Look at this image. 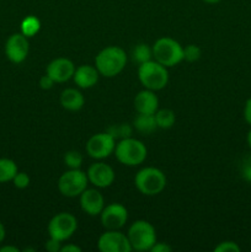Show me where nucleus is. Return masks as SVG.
Segmentation results:
<instances>
[{
	"label": "nucleus",
	"mask_w": 251,
	"mask_h": 252,
	"mask_svg": "<svg viewBox=\"0 0 251 252\" xmlns=\"http://www.w3.org/2000/svg\"><path fill=\"white\" fill-rule=\"evenodd\" d=\"M127 64V56L121 47L110 46L98 52L95 58V66L100 75L113 78L122 73Z\"/></svg>",
	"instance_id": "1"
},
{
	"label": "nucleus",
	"mask_w": 251,
	"mask_h": 252,
	"mask_svg": "<svg viewBox=\"0 0 251 252\" xmlns=\"http://www.w3.org/2000/svg\"><path fill=\"white\" fill-rule=\"evenodd\" d=\"M115 155L118 161L126 166H138L145 161L148 150L144 143L128 137L116 144Z\"/></svg>",
	"instance_id": "2"
},
{
	"label": "nucleus",
	"mask_w": 251,
	"mask_h": 252,
	"mask_svg": "<svg viewBox=\"0 0 251 252\" xmlns=\"http://www.w3.org/2000/svg\"><path fill=\"white\" fill-rule=\"evenodd\" d=\"M138 79L148 90H162L169 83V71L166 66L157 61H149L139 64Z\"/></svg>",
	"instance_id": "3"
},
{
	"label": "nucleus",
	"mask_w": 251,
	"mask_h": 252,
	"mask_svg": "<svg viewBox=\"0 0 251 252\" xmlns=\"http://www.w3.org/2000/svg\"><path fill=\"white\" fill-rule=\"evenodd\" d=\"M134 185L144 196H157L166 186V176L157 167H144L135 174Z\"/></svg>",
	"instance_id": "4"
},
{
	"label": "nucleus",
	"mask_w": 251,
	"mask_h": 252,
	"mask_svg": "<svg viewBox=\"0 0 251 252\" xmlns=\"http://www.w3.org/2000/svg\"><path fill=\"white\" fill-rule=\"evenodd\" d=\"M153 57L166 68L177 65L184 61V47L170 37H161L153 46Z\"/></svg>",
	"instance_id": "5"
},
{
	"label": "nucleus",
	"mask_w": 251,
	"mask_h": 252,
	"mask_svg": "<svg viewBox=\"0 0 251 252\" xmlns=\"http://www.w3.org/2000/svg\"><path fill=\"white\" fill-rule=\"evenodd\" d=\"M127 238L133 250L150 251L157 243V231L149 221L137 220L128 229Z\"/></svg>",
	"instance_id": "6"
},
{
	"label": "nucleus",
	"mask_w": 251,
	"mask_h": 252,
	"mask_svg": "<svg viewBox=\"0 0 251 252\" xmlns=\"http://www.w3.org/2000/svg\"><path fill=\"white\" fill-rule=\"evenodd\" d=\"M88 175L80 169H69L58 180V189L64 197H78L88 189Z\"/></svg>",
	"instance_id": "7"
},
{
	"label": "nucleus",
	"mask_w": 251,
	"mask_h": 252,
	"mask_svg": "<svg viewBox=\"0 0 251 252\" xmlns=\"http://www.w3.org/2000/svg\"><path fill=\"white\" fill-rule=\"evenodd\" d=\"M48 234L51 238L59 241L69 240L78 229V219L75 216L66 212H62L54 216L48 223Z\"/></svg>",
	"instance_id": "8"
},
{
	"label": "nucleus",
	"mask_w": 251,
	"mask_h": 252,
	"mask_svg": "<svg viewBox=\"0 0 251 252\" xmlns=\"http://www.w3.org/2000/svg\"><path fill=\"white\" fill-rule=\"evenodd\" d=\"M116 139L110 133H97L86 143V153L96 160H102L115 153Z\"/></svg>",
	"instance_id": "9"
},
{
	"label": "nucleus",
	"mask_w": 251,
	"mask_h": 252,
	"mask_svg": "<svg viewBox=\"0 0 251 252\" xmlns=\"http://www.w3.org/2000/svg\"><path fill=\"white\" fill-rule=\"evenodd\" d=\"M101 223L107 230H118L123 228L128 220V211L123 204L111 203L105 206L100 214Z\"/></svg>",
	"instance_id": "10"
},
{
	"label": "nucleus",
	"mask_w": 251,
	"mask_h": 252,
	"mask_svg": "<svg viewBox=\"0 0 251 252\" xmlns=\"http://www.w3.org/2000/svg\"><path fill=\"white\" fill-rule=\"evenodd\" d=\"M97 248L101 252H130L133 250L127 235L118 230H107L98 238Z\"/></svg>",
	"instance_id": "11"
},
{
	"label": "nucleus",
	"mask_w": 251,
	"mask_h": 252,
	"mask_svg": "<svg viewBox=\"0 0 251 252\" xmlns=\"http://www.w3.org/2000/svg\"><path fill=\"white\" fill-rule=\"evenodd\" d=\"M30 52L29 39L22 33H14L7 38L5 43V54L7 59L14 64L25 62Z\"/></svg>",
	"instance_id": "12"
},
{
	"label": "nucleus",
	"mask_w": 251,
	"mask_h": 252,
	"mask_svg": "<svg viewBox=\"0 0 251 252\" xmlns=\"http://www.w3.org/2000/svg\"><path fill=\"white\" fill-rule=\"evenodd\" d=\"M88 180L90 184L97 189H106L110 187L113 184L116 179L115 171L110 165L105 164V162H95L91 165L88 169Z\"/></svg>",
	"instance_id": "13"
},
{
	"label": "nucleus",
	"mask_w": 251,
	"mask_h": 252,
	"mask_svg": "<svg viewBox=\"0 0 251 252\" xmlns=\"http://www.w3.org/2000/svg\"><path fill=\"white\" fill-rule=\"evenodd\" d=\"M75 65L68 58H57L47 65L46 74H48L56 83H65L73 78Z\"/></svg>",
	"instance_id": "14"
},
{
	"label": "nucleus",
	"mask_w": 251,
	"mask_h": 252,
	"mask_svg": "<svg viewBox=\"0 0 251 252\" xmlns=\"http://www.w3.org/2000/svg\"><path fill=\"white\" fill-rule=\"evenodd\" d=\"M80 207L88 216H100L105 208V198L102 193L95 189H86L80 194Z\"/></svg>",
	"instance_id": "15"
},
{
	"label": "nucleus",
	"mask_w": 251,
	"mask_h": 252,
	"mask_svg": "<svg viewBox=\"0 0 251 252\" xmlns=\"http://www.w3.org/2000/svg\"><path fill=\"white\" fill-rule=\"evenodd\" d=\"M134 108L138 113L143 115H155L159 110V98L153 90L139 91L134 97Z\"/></svg>",
	"instance_id": "16"
},
{
	"label": "nucleus",
	"mask_w": 251,
	"mask_h": 252,
	"mask_svg": "<svg viewBox=\"0 0 251 252\" xmlns=\"http://www.w3.org/2000/svg\"><path fill=\"white\" fill-rule=\"evenodd\" d=\"M100 73L96 69V66L93 65H80L75 69L73 79L74 83L80 89H90L95 86L98 81Z\"/></svg>",
	"instance_id": "17"
},
{
	"label": "nucleus",
	"mask_w": 251,
	"mask_h": 252,
	"mask_svg": "<svg viewBox=\"0 0 251 252\" xmlns=\"http://www.w3.org/2000/svg\"><path fill=\"white\" fill-rule=\"evenodd\" d=\"M59 100H61L62 107L68 111H71V112L81 110L84 103H85V98H84L83 94L73 88L65 89L61 94V98Z\"/></svg>",
	"instance_id": "18"
},
{
	"label": "nucleus",
	"mask_w": 251,
	"mask_h": 252,
	"mask_svg": "<svg viewBox=\"0 0 251 252\" xmlns=\"http://www.w3.org/2000/svg\"><path fill=\"white\" fill-rule=\"evenodd\" d=\"M135 129L138 132L143 133V134H152L155 129L157 128V121H155L154 115H143V113H138L137 117L133 121Z\"/></svg>",
	"instance_id": "19"
},
{
	"label": "nucleus",
	"mask_w": 251,
	"mask_h": 252,
	"mask_svg": "<svg viewBox=\"0 0 251 252\" xmlns=\"http://www.w3.org/2000/svg\"><path fill=\"white\" fill-rule=\"evenodd\" d=\"M17 172V165L14 160L6 158L0 159V184L12 181Z\"/></svg>",
	"instance_id": "20"
},
{
	"label": "nucleus",
	"mask_w": 251,
	"mask_h": 252,
	"mask_svg": "<svg viewBox=\"0 0 251 252\" xmlns=\"http://www.w3.org/2000/svg\"><path fill=\"white\" fill-rule=\"evenodd\" d=\"M154 116L157 128H161V129H169V128H171L175 125V121H176L175 112L172 110H170V108L157 110Z\"/></svg>",
	"instance_id": "21"
},
{
	"label": "nucleus",
	"mask_w": 251,
	"mask_h": 252,
	"mask_svg": "<svg viewBox=\"0 0 251 252\" xmlns=\"http://www.w3.org/2000/svg\"><path fill=\"white\" fill-rule=\"evenodd\" d=\"M133 61L137 62L138 64H143L145 62L152 61L153 58V47L150 48L148 44L145 43H140L137 44L133 49Z\"/></svg>",
	"instance_id": "22"
},
{
	"label": "nucleus",
	"mask_w": 251,
	"mask_h": 252,
	"mask_svg": "<svg viewBox=\"0 0 251 252\" xmlns=\"http://www.w3.org/2000/svg\"><path fill=\"white\" fill-rule=\"evenodd\" d=\"M41 29V22L36 16H27L21 22V33L29 38L34 36Z\"/></svg>",
	"instance_id": "23"
},
{
	"label": "nucleus",
	"mask_w": 251,
	"mask_h": 252,
	"mask_svg": "<svg viewBox=\"0 0 251 252\" xmlns=\"http://www.w3.org/2000/svg\"><path fill=\"white\" fill-rule=\"evenodd\" d=\"M64 164L69 169H80L81 164H83V155L76 150H70L64 155Z\"/></svg>",
	"instance_id": "24"
},
{
	"label": "nucleus",
	"mask_w": 251,
	"mask_h": 252,
	"mask_svg": "<svg viewBox=\"0 0 251 252\" xmlns=\"http://www.w3.org/2000/svg\"><path fill=\"white\" fill-rule=\"evenodd\" d=\"M107 133H110L115 139H117V138L125 139V138L130 137L132 128H130L128 125H116V126H112L111 128H108Z\"/></svg>",
	"instance_id": "25"
},
{
	"label": "nucleus",
	"mask_w": 251,
	"mask_h": 252,
	"mask_svg": "<svg viewBox=\"0 0 251 252\" xmlns=\"http://www.w3.org/2000/svg\"><path fill=\"white\" fill-rule=\"evenodd\" d=\"M202 56V51L198 46L196 44H188L184 48V59L185 61L189 62V63H193L197 62Z\"/></svg>",
	"instance_id": "26"
},
{
	"label": "nucleus",
	"mask_w": 251,
	"mask_h": 252,
	"mask_svg": "<svg viewBox=\"0 0 251 252\" xmlns=\"http://www.w3.org/2000/svg\"><path fill=\"white\" fill-rule=\"evenodd\" d=\"M240 174L246 182L251 184V155L244 158L240 166Z\"/></svg>",
	"instance_id": "27"
},
{
	"label": "nucleus",
	"mask_w": 251,
	"mask_h": 252,
	"mask_svg": "<svg viewBox=\"0 0 251 252\" xmlns=\"http://www.w3.org/2000/svg\"><path fill=\"white\" fill-rule=\"evenodd\" d=\"M240 246L234 241H223L214 248L216 252H240Z\"/></svg>",
	"instance_id": "28"
},
{
	"label": "nucleus",
	"mask_w": 251,
	"mask_h": 252,
	"mask_svg": "<svg viewBox=\"0 0 251 252\" xmlns=\"http://www.w3.org/2000/svg\"><path fill=\"white\" fill-rule=\"evenodd\" d=\"M12 182H14L16 189H27L30 185V176L26 174V172H17V174L15 175Z\"/></svg>",
	"instance_id": "29"
},
{
	"label": "nucleus",
	"mask_w": 251,
	"mask_h": 252,
	"mask_svg": "<svg viewBox=\"0 0 251 252\" xmlns=\"http://www.w3.org/2000/svg\"><path fill=\"white\" fill-rule=\"evenodd\" d=\"M46 250L48 252H61L62 249V241L57 240V239L51 238L49 236V240L46 241V245H44Z\"/></svg>",
	"instance_id": "30"
},
{
	"label": "nucleus",
	"mask_w": 251,
	"mask_h": 252,
	"mask_svg": "<svg viewBox=\"0 0 251 252\" xmlns=\"http://www.w3.org/2000/svg\"><path fill=\"white\" fill-rule=\"evenodd\" d=\"M54 84H56V81H54L48 74H46V75H43L39 79V86H41V89H43V90H51V89L53 88Z\"/></svg>",
	"instance_id": "31"
},
{
	"label": "nucleus",
	"mask_w": 251,
	"mask_h": 252,
	"mask_svg": "<svg viewBox=\"0 0 251 252\" xmlns=\"http://www.w3.org/2000/svg\"><path fill=\"white\" fill-rule=\"evenodd\" d=\"M244 118L246 123L251 126V96L246 100L245 106H244Z\"/></svg>",
	"instance_id": "32"
},
{
	"label": "nucleus",
	"mask_w": 251,
	"mask_h": 252,
	"mask_svg": "<svg viewBox=\"0 0 251 252\" xmlns=\"http://www.w3.org/2000/svg\"><path fill=\"white\" fill-rule=\"evenodd\" d=\"M150 251L152 252H171L172 248L171 246L167 245V244L157 243H157H155V245L150 249Z\"/></svg>",
	"instance_id": "33"
},
{
	"label": "nucleus",
	"mask_w": 251,
	"mask_h": 252,
	"mask_svg": "<svg viewBox=\"0 0 251 252\" xmlns=\"http://www.w3.org/2000/svg\"><path fill=\"white\" fill-rule=\"evenodd\" d=\"M61 252H81V248L74 244H68V245L62 246Z\"/></svg>",
	"instance_id": "34"
},
{
	"label": "nucleus",
	"mask_w": 251,
	"mask_h": 252,
	"mask_svg": "<svg viewBox=\"0 0 251 252\" xmlns=\"http://www.w3.org/2000/svg\"><path fill=\"white\" fill-rule=\"evenodd\" d=\"M0 252H20V250L15 246H2L0 248Z\"/></svg>",
	"instance_id": "35"
},
{
	"label": "nucleus",
	"mask_w": 251,
	"mask_h": 252,
	"mask_svg": "<svg viewBox=\"0 0 251 252\" xmlns=\"http://www.w3.org/2000/svg\"><path fill=\"white\" fill-rule=\"evenodd\" d=\"M5 236H6V231H5V226L2 225V223H0V244L5 240Z\"/></svg>",
	"instance_id": "36"
},
{
	"label": "nucleus",
	"mask_w": 251,
	"mask_h": 252,
	"mask_svg": "<svg viewBox=\"0 0 251 252\" xmlns=\"http://www.w3.org/2000/svg\"><path fill=\"white\" fill-rule=\"evenodd\" d=\"M246 142H248V145H249V148H250V149H251V129L249 130V133H248V137H246Z\"/></svg>",
	"instance_id": "37"
},
{
	"label": "nucleus",
	"mask_w": 251,
	"mask_h": 252,
	"mask_svg": "<svg viewBox=\"0 0 251 252\" xmlns=\"http://www.w3.org/2000/svg\"><path fill=\"white\" fill-rule=\"evenodd\" d=\"M203 2H207V4H218L221 0H202Z\"/></svg>",
	"instance_id": "38"
}]
</instances>
